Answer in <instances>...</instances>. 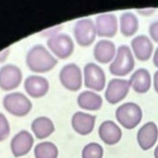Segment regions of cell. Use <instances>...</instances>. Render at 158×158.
<instances>
[{
    "label": "cell",
    "instance_id": "6da1fadb",
    "mask_svg": "<svg viewBox=\"0 0 158 158\" xmlns=\"http://www.w3.org/2000/svg\"><path fill=\"white\" fill-rule=\"evenodd\" d=\"M56 59L41 44H36L26 55V64L29 69L36 73H44L52 70L57 64Z\"/></svg>",
    "mask_w": 158,
    "mask_h": 158
},
{
    "label": "cell",
    "instance_id": "7a4b0ae2",
    "mask_svg": "<svg viewBox=\"0 0 158 158\" xmlns=\"http://www.w3.org/2000/svg\"><path fill=\"white\" fill-rule=\"evenodd\" d=\"M135 60L128 46L121 45L118 48L114 61L109 66L110 72L116 76H125L134 68Z\"/></svg>",
    "mask_w": 158,
    "mask_h": 158
},
{
    "label": "cell",
    "instance_id": "3957f363",
    "mask_svg": "<svg viewBox=\"0 0 158 158\" xmlns=\"http://www.w3.org/2000/svg\"><path fill=\"white\" fill-rule=\"evenodd\" d=\"M4 109L10 114L17 117L27 115L32 108L30 100L23 93L14 92L6 94L2 101Z\"/></svg>",
    "mask_w": 158,
    "mask_h": 158
},
{
    "label": "cell",
    "instance_id": "277c9868",
    "mask_svg": "<svg viewBox=\"0 0 158 158\" xmlns=\"http://www.w3.org/2000/svg\"><path fill=\"white\" fill-rule=\"evenodd\" d=\"M143 113L140 107L134 102H126L120 106L115 111L117 121L125 128L132 129L141 122Z\"/></svg>",
    "mask_w": 158,
    "mask_h": 158
},
{
    "label": "cell",
    "instance_id": "5b68a950",
    "mask_svg": "<svg viewBox=\"0 0 158 158\" xmlns=\"http://www.w3.org/2000/svg\"><path fill=\"white\" fill-rule=\"evenodd\" d=\"M47 45L56 56L62 59L70 56L74 49L72 39L65 33L52 35L48 40Z\"/></svg>",
    "mask_w": 158,
    "mask_h": 158
},
{
    "label": "cell",
    "instance_id": "8992f818",
    "mask_svg": "<svg viewBox=\"0 0 158 158\" xmlns=\"http://www.w3.org/2000/svg\"><path fill=\"white\" fill-rule=\"evenodd\" d=\"M75 38L77 43L83 47L91 45L97 34L96 25L90 19H82L78 20L73 28Z\"/></svg>",
    "mask_w": 158,
    "mask_h": 158
},
{
    "label": "cell",
    "instance_id": "52a82bcc",
    "mask_svg": "<svg viewBox=\"0 0 158 158\" xmlns=\"http://www.w3.org/2000/svg\"><path fill=\"white\" fill-rule=\"evenodd\" d=\"M59 80L61 84L68 90L78 91L82 85L80 68L73 63L64 65L60 71Z\"/></svg>",
    "mask_w": 158,
    "mask_h": 158
},
{
    "label": "cell",
    "instance_id": "ba28073f",
    "mask_svg": "<svg viewBox=\"0 0 158 158\" xmlns=\"http://www.w3.org/2000/svg\"><path fill=\"white\" fill-rule=\"evenodd\" d=\"M84 82L88 88L102 91L106 84V76L102 68L93 62L86 64L84 67Z\"/></svg>",
    "mask_w": 158,
    "mask_h": 158
},
{
    "label": "cell",
    "instance_id": "9c48e42d",
    "mask_svg": "<svg viewBox=\"0 0 158 158\" xmlns=\"http://www.w3.org/2000/svg\"><path fill=\"white\" fill-rule=\"evenodd\" d=\"M22 79V73L19 67L14 64H6L0 68V88L4 91H10L17 88Z\"/></svg>",
    "mask_w": 158,
    "mask_h": 158
},
{
    "label": "cell",
    "instance_id": "30bf717a",
    "mask_svg": "<svg viewBox=\"0 0 158 158\" xmlns=\"http://www.w3.org/2000/svg\"><path fill=\"white\" fill-rule=\"evenodd\" d=\"M130 83L128 80L114 78L108 83L105 91V98L107 102L115 104L125 98L127 95Z\"/></svg>",
    "mask_w": 158,
    "mask_h": 158
},
{
    "label": "cell",
    "instance_id": "8fae6325",
    "mask_svg": "<svg viewBox=\"0 0 158 158\" xmlns=\"http://www.w3.org/2000/svg\"><path fill=\"white\" fill-rule=\"evenodd\" d=\"M117 19L112 14H102L96 19V32L100 37L112 38L117 31Z\"/></svg>",
    "mask_w": 158,
    "mask_h": 158
},
{
    "label": "cell",
    "instance_id": "7c38bea8",
    "mask_svg": "<svg viewBox=\"0 0 158 158\" xmlns=\"http://www.w3.org/2000/svg\"><path fill=\"white\" fill-rule=\"evenodd\" d=\"M33 142V138L28 131H20L13 137L10 142L13 155L18 157L27 154L31 149Z\"/></svg>",
    "mask_w": 158,
    "mask_h": 158
},
{
    "label": "cell",
    "instance_id": "4fadbf2b",
    "mask_svg": "<svg viewBox=\"0 0 158 158\" xmlns=\"http://www.w3.org/2000/svg\"><path fill=\"white\" fill-rule=\"evenodd\" d=\"M49 82L46 78L38 75H30L24 81V88L27 94L32 98L44 96L48 91Z\"/></svg>",
    "mask_w": 158,
    "mask_h": 158
},
{
    "label": "cell",
    "instance_id": "5bb4252c",
    "mask_svg": "<svg viewBox=\"0 0 158 158\" xmlns=\"http://www.w3.org/2000/svg\"><path fill=\"white\" fill-rule=\"evenodd\" d=\"M158 136L156 125L149 122L142 126L137 133V141L139 146L144 151L151 148L156 143Z\"/></svg>",
    "mask_w": 158,
    "mask_h": 158
},
{
    "label": "cell",
    "instance_id": "9a60e30c",
    "mask_svg": "<svg viewBox=\"0 0 158 158\" xmlns=\"http://www.w3.org/2000/svg\"><path fill=\"white\" fill-rule=\"evenodd\" d=\"M95 120V115L78 111L72 117V126L78 134L86 135L93 131Z\"/></svg>",
    "mask_w": 158,
    "mask_h": 158
},
{
    "label": "cell",
    "instance_id": "2e32d148",
    "mask_svg": "<svg viewBox=\"0 0 158 158\" xmlns=\"http://www.w3.org/2000/svg\"><path fill=\"white\" fill-rule=\"evenodd\" d=\"M131 48L136 57L141 61L148 60L152 53L153 45L146 35H141L134 38L131 42Z\"/></svg>",
    "mask_w": 158,
    "mask_h": 158
},
{
    "label": "cell",
    "instance_id": "e0dca14e",
    "mask_svg": "<svg viewBox=\"0 0 158 158\" xmlns=\"http://www.w3.org/2000/svg\"><path fill=\"white\" fill-rule=\"evenodd\" d=\"M99 135L107 144L113 145L117 143L122 137V131L118 126L111 120L103 122L99 128Z\"/></svg>",
    "mask_w": 158,
    "mask_h": 158
},
{
    "label": "cell",
    "instance_id": "ac0fdd59",
    "mask_svg": "<svg viewBox=\"0 0 158 158\" xmlns=\"http://www.w3.org/2000/svg\"><path fill=\"white\" fill-rule=\"evenodd\" d=\"M115 53V46L113 42L101 40L94 46L93 54L95 59L101 63L107 64L112 60Z\"/></svg>",
    "mask_w": 158,
    "mask_h": 158
},
{
    "label": "cell",
    "instance_id": "d6986e66",
    "mask_svg": "<svg viewBox=\"0 0 158 158\" xmlns=\"http://www.w3.org/2000/svg\"><path fill=\"white\" fill-rule=\"evenodd\" d=\"M132 88L138 93L147 92L151 86V75L145 69L136 70L130 77L128 81Z\"/></svg>",
    "mask_w": 158,
    "mask_h": 158
},
{
    "label": "cell",
    "instance_id": "ffe728a7",
    "mask_svg": "<svg viewBox=\"0 0 158 158\" xmlns=\"http://www.w3.org/2000/svg\"><path fill=\"white\" fill-rule=\"evenodd\" d=\"M77 104L81 109L88 110H99L102 104V99L99 94L91 91H84L79 94Z\"/></svg>",
    "mask_w": 158,
    "mask_h": 158
},
{
    "label": "cell",
    "instance_id": "44dd1931",
    "mask_svg": "<svg viewBox=\"0 0 158 158\" xmlns=\"http://www.w3.org/2000/svg\"><path fill=\"white\" fill-rule=\"evenodd\" d=\"M31 128L36 137L40 139L48 137L55 130L52 120L44 116L34 119L31 123Z\"/></svg>",
    "mask_w": 158,
    "mask_h": 158
},
{
    "label": "cell",
    "instance_id": "7402d4cb",
    "mask_svg": "<svg viewBox=\"0 0 158 158\" xmlns=\"http://www.w3.org/2000/svg\"><path fill=\"white\" fill-rule=\"evenodd\" d=\"M120 31L123 35L131 36L138 30L139 23L137 17L131 12H125L120 17Z\"/></svg>",
    "mask_w": 158,
    "mask_h": 158
},
{
    "label": "cell",
    "instance_id": "603a6c76",
    "mask_svg": "<svg viewBox=\"0 0 158 158\" xmlns=\"http://www.w3.org/2000/svg\"><path fill=\"white\" fill-rule=\"evenodd\" d=\"M35 158H57L58 150L51 142L44 141L37 144L34 150Z\"/></svg>",
    "mask_w": 158,
    "mask_h": 158
},
{
    "label": "cell",
    "instance_id": "cb8c5ba5",
    "mask_svg": "<svg viewBox=\"0 0 158 158\" xmlns=\"http://www.w3.org/2000/svg\"><path fill=\"white\" fill-rule=\"evenodd\" d=\"M102 156L103 149L96 143H91L86 145L81 154L82 158H102Z\"/></svg>",
    "mask_w": 158,
    "mask_h": 158
},
{
    "label": "cell",
    "instance_id": "d4e9b609",
    "mask_svg": "<svg viewBox=\"0 0 158 158\" xmlns=\"http://www.w3.org/2000/svg\"><path fill=\"white\" fill-rule=\"evenodd\" d=\"M10 133V126L6 116L0 113V141L7 138Z\"/></svg>",
    "mask_w": 158,
    "mask_h": 158
},
{
    "label": "cell",
    "instance_id": "484cf974",
    "mask_svg": "<svg viewBox=\"0 0 158 158\" xmlns=\"http://www.w3.org/2000/svg\"><path fill=\"white\" fill-rule=\"evenodd\" d=\"M149 33L152 39L158 43V20L152 22L149 27Z\"/></svg>",
    "mask_w": 158,
    "mask_h": 158
},
{
    "label": "cell",
    "instance_id": "4316f807",
    "mask_svg": "<svg viewBox=\"0 0 158 158\" xmlns=\"http://www.w3.org/2000/svg\"><path fill=\"white\" fill-rule=\"evenodd\" d=\"M157 8L155 7H147V8H141V9H136V12L143 16H149L152 14L156 10Z\"/></svg>",
    "mask_w": 158,
    "mask_h": 158
},
{
    "label": "cell",
    "instance_id": "83f0119b",
    "mask_svg": "<svg viewBox=\"0 0 158 158\" xmlns=\"http://www.w3.org/2000/svg\"><path fill=\"white\" fill-rule=\"evenodd\" d=\"M9 53V48H7L4 49L3 51L0 52V62H4L7 57L8 56Z\"/></svg>",
    "mask_w": 158,
    "mask_h": 158
},
{
    "label": "cell",
    "instance_id": "f1b7e54d",
    "mask_svg": "<svg viewBox=\"0 0 158 158\" xmlns=\"http://www.w3.org/2000/svg\"><path fill=\"white\" fill-rule=\"evenodd\" d=\"M154 86L156 91L158 93V70L154 75Z\"/></svg>",
    "mask_w": 158,
    "mask_h": 158
},
{
    "label": "cell",
    "instance_id": "f546056e",
    "mask_svg": "<svg viewBox=\"0 0 158 158\" xmlns=\"http://www.w3.org/2000/svg\"><path fill=\"white\" fill-rule=\"evenodd\" d=\"M153 62L155 66L158 67V47L157 48L153 57Z\"/></svg>",
    "mask_w": 158,
    "mask_h": 158
},
{
    "label": "cell",
    "instance_id": "4dcf8cb0",
    "mask_svg": "<svg viewBox=\"0 0 158 158\" xmlns=\"http://www.w3.org/2000/svg\"><path fill=\"white\" fill-rule=\"evenodd\" d=\"M154 157H155V158H158V145L156 148L155 151H154Z\"/></svg>",
    "mask_w": 158,
    "mask_h": 158
}]
</instances>
